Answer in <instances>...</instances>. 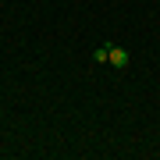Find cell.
<instances>
[{"label":"cell","mask_w":160,"mask_h":160,"mask_svg":"<svg viewBox=\"0 0 160 160\" xmlns=\"http://www.w3.org/2000/svg\"><path fill=\"white\" fill-rule=\"evenodd\" d=\"M110 68H125V64H128V50H125V46H110Z\"/></svg>","instance_id":"1"},{"label":"cell","mask_w":160,"mask_h":160,"mask_svg":"<svg viewBox=\"0 0 160 160\" xmlns=\"http://www.w3.org/2000/svg\"><path fill=\"white\" fill-rule=\"evenodd\" d=\"M92 61H96V64H107L110 61V46H100V50L92 53Z\"/></svg>","instance_id":"2"}]
</instances>
